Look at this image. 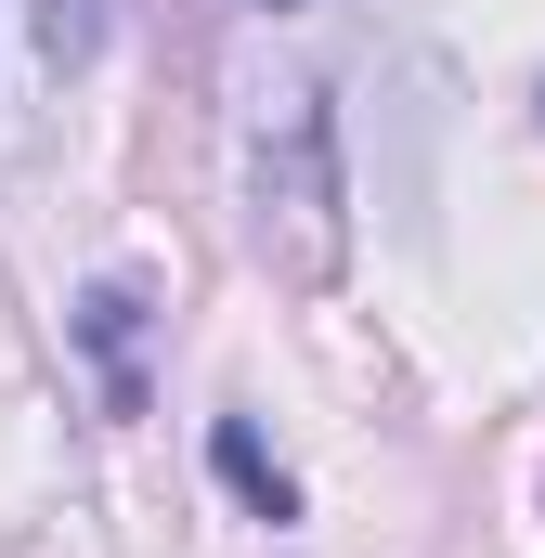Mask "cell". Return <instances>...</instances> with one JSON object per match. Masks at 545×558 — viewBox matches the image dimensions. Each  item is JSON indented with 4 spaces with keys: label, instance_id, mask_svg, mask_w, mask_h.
Instances as JSON below:
<instances>
[{
    "label": "cell",
    "instance_id": "cell-4",
    "mask_svg": "<svg viewBox=\"0 0 545 558\" xmlns=\"http://www.w3.org/2000/svg\"><path fill=\"white\" fill-rule=\"evenodd\" d=\"M92 52H105V0H39V65H65V78H78Z\"/></svg>",
    "mask_w": 545,
    "mask_h": 558
},
{
    "label": "cell",
    "instance_id": "cell-2",
    "mask_svg": "<svg viewBox=\"0 0 545 558\" xmlns=\"http://www.w3.org/2000/svg\"><path fill=\"white\" fill-rule=\"evenodd\" d=\"M78 338H92V364H105V403L131 416V403H143V377H131V338H143V286H131V274H105L92 299H78Z\"/></svg>",
    "mask_w": 545,
    "mask_h": 558
},
{
    "label": "cell",
    "instance_id": "cell-3",
    "mask_svg": "<svg viewBox=\"0 0 545 558\" xmlns=\"http://www.w3.org/2000/svg\"><path fill=\"white\" fill-rule=\"evenodd\" d=\"M208 468L234 481V507H247V520H272V533L299 520V481L272 468V441H261V428H247V416H221V428H208Z\"/></svg>",
    "mask_w": 545,
    "mask_h": 558
},
{
    "label": "cell",
    "instance_id": "cell-1",
    "mask_svg": "<svg viewBox=\"0 0 545 558\" xmlns=\"http://www.w3.org/2000/svg\"><path fill=\"white\" fill-rule=\"evenodd\" d=\"M247 221H261V260L286 286H338L351 260V182H338V118L325 92H286V118L261 131V169H247Z\"/></svg>",
    "mask_w": 545,
    "mask_h": 558
},
{
    "label": "cell",
    "instance_id": "cell-5",
    "mask_svg": "<svg viewBox=\"0 0 545 558\" xmlns=\"http://www.w3.org/2000/svg\"><path fill=\"white\" fill-rule=\"evenodd\" d=\"M247 13H299V0H247Z\"/></svg>",
    "mask_w": 545,
    "mask_h": 558
}]
</instances>
